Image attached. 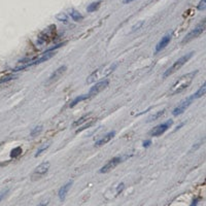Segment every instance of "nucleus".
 I'll list each match as a JSON object with an SVG mask.
<instances>
[{
	"instance_id": "nucleus-26",
	"label": "nucleus",
	"mask_w": 206,
	"mask_h": 206,
	"mask_svg": "<svg viewBox=\"0 0 206 206\" xmlns=\"http://www.w3.org/2000/svg\"><path fill=\"white\" fill-rule=\"evenodd\" d=\"M124 188H125V184H124L123 182H121V184H117V194H121L122 192H123Z\"/></svg>"
},
{
	"instance_id": "nucleus-19",
	"label": "nucleus",
	"mask_w": 206,
	"mask_h": 206,
	"mask_svg": "<svg viewBox=\"0 0 206 206\" xmlns=\"http://www.w3.org/2000/svg\"><path fill=\"white\" fill-rule=\"evenodd\" d=\"M15 77H17V75H13V74H8V75H5L3 77L0 78V84H3V82H9V80L13 79Z\"/></svg>"
},
{
	"instance_id": "nucleus-13",
	"label": "nucleus",
	"mask_w": 206,
	"mask_h": 206,
	"mask_svg": "<svg viewBox=\"0 0 206 206\" xmlns=\"http://www.w3.org/2000/svg\"><path fill=\"white\" fill-rule=\"evenodd\" d=\"M115 131H111V132L107 133V134H105L104 136L102 137V138H100L99 140L96 141L95 146H104V144L108 143L109 141H110L111 139H112L113 137H115Z\"/></svg>"
},
{
	"instance_id": "nucleus-27",
	"label": "nucleus",
	"mask_w": 206,
	"mask_h": 206,
	"mask_svg": "<svg viewBox=\"0 0 206 206\" xmlns=\"http://www.w3.org/2000/svg\"><path fill=\"white\" fill-rule=\"evenodd\" d=\"M49 202H50V199H44V200H42V201H40L38 203V205H36V206H48V204H49Z\"/></svg>"
},
{
	"instance_id": "nucleus-2",
	"label": "nucleus",
	"mask_w": 206,
	"mask_h": 206,
	"mask_svg": "<svg viewBox=\"0 0 206 206\" xmlns=\"http://www.w3.org/2000/svg\"><path fill=\"white\" fill-rule=\"evenodd\" d=\"M117 63H110V64H106V65L98 68L97 70H95V71L90 74L87 79V82L88 84H94V82H99V80H103L105 77H107L109 74L112 73V72L117 69Z\"/></svg>"
},
{
	"instance_id": "nucleus-18",
	"label": "nucleus",
	"mask_w": 206,
	"mask_h": 206,
	"mask_svg": "<svg viewBox=\"0 0 206 206\" xmlns=\"http://www.w3.org/2000/svg\"><path fill=\"white\" fill-rule=\"evenodd\" d=\"M21 154H22V148H20V146H18V148H13L11 152V158H17V157H19Z\"/></svg>"
},
{
	"instance_id": "nucleus-12",
	"label": "nucleus",
	"mask_w": 206,
	"mask_h": 206,
	"mask_svg": "<svg viewBox=\"0 0 206 206\" xmlns=\"http://www.w3.org/2000/svg\"><path fill=\"white\" fill-rule=\"evenodd\" d=\"M72 184H73L72 180H70V181L66 182L64 186H62V187L60 188V190H59V192H58V196H59V199H60L61 201H64V200H65L66 195H67L68 191H69L70 188H71Z\"/></svg>"
},
{
	"instance_id": "nucleus-30",
	"label": "nucleus",
	"mask_w": 206,
	"mask_h": 206,
	"mask_svg": "<svg viewBox=\"0 0 206 206\" xmlns=\"http://www.w3.org/2000/svg\"><path fill=\"white\" fill-rule=\"evenodd\" d=\"M57 19L60 20L61 22H62V20H63L64 22H65V21H66V15H58V17H57Z\"/></svg>"
},
{
	"instance_id": "nucleus-3",
	"label": "nucleus",
	"mask_w": 206,
	"mask_h": 206,
	"mask_svg": "<svg viewBox=\"0 0 206 206\" xmlns=\"http://www.w3.org/2000/svg\"><path fill=\"white\" fill-rule=\"evenodd\" d=\"M193 54H194V53L191 52V53H189V54H186L184 56L180 57V58L178 59V60H176L175 62H174V63L172 64V65L170 66V67L168 68V69L164 72V74H163V77L165 78V77H167V76L172 75V74H173L174 72H176L177 70H179L180 68H181L182 66H184V64L187 63L188 61H189L190 59L192 58Z\"/></svg>"
},
{
	"instance_id": "nucleus-28",
	"label": "nucleus",
	"mask_w": 206,
	"mask_h": 206,
	"mask_svg": "<svg viewBox=\"0 0 206 206\" xmlns=\"http://www.w3.org/2000/svg\"><path fill=\"white\" fill-rule=\"evenodd\" d=\"M143 24H144V22H143V21H140V22H139L138 24H136V25H135V26H133L132 31H135V30H137V29H139L141 26H142Z\"/></svg>"
},
{
	"instance_id": "nucleus-16",
	"label": "nucleus",
	"mask_w": 206,
	"mask_h": 206,
	"mask_svg": "<svg viewBox=\"0 0 206 206\" xmlns=\"http://www.w3.org/2000/svg\"><path fill=\"white\" fill-rule=\"evenodd\" d=\"M86 99H89V96H88V94L87 95H80V96H78V97H76L75 99L73 100V101L71 102V104H70V107H73V106H75L77 103H79L80 101H82V100H86Z\"/></svg>"
},
{
	"instance_id": "nucleus-24",
	"label": "nucleus",
	"mask_w": 206,
	"mask_h": 206,
	"mask_svg": "<svg viewBox=\"0 0 206 206\" xmlns=\"http://www.w3.org/2000/svg\"><path fill=\"white\" fill-rule=\"evenodd\" d=\"M205 2H206V0H201V1H200L197 6L198 11H204V9H205Z\"/></svg>"
},
{
	"instance_id": "nucleus-11",
	"label": "nucleus",
	"mask_w": 206,
	"mask_h": 206,
	"mask_svg": "<svg viewBox=\"0 0 206 206\" xmlns=\"http://www.w3.org/2000/svg\"><path fill=\"white\" fill-rule=\"evenodd\" d=\"M171 38H172L171 34H166L164 37H162L161 40L158 42V44L156 46V50H155V52L159 53V52H161L162 50H164V49L166 48L168 44H169V42L171 41Z\"/></svg>"
},
{
	"instance_id": "nucleus-14",
	"label": "nucleus",
	"mask_w": 206,
	"mask_h": 206,
	"mask_svg": "<svg viewBox=\"0 0 206 206\" xmlns=\"http://www.w3.org/2000/svg\"><path fill=\"white\" fill-rule=\"evenodd\" d=\"M69 15H70V18H71L73 21H75V22H79V21H82V20L84 19L82 13H80L79 11H75V9H71Z\"/></svg>"
},
{
	"instance_id": "nucleus-1",
	"label": "nucleus",
	"mask_w": 206,
	"mask_h": 206,
	"mask_svg": "<svg viewBox=\"0 0 206 206\" xmlns=\"http://www.w3.org/2000/svg\"><path fill=\"white\" fill-rule=\"evenodd\" d=\"M197 73H198V70H195V71L189 72V73L180 76V77L174 82L173 86L170 88L168 94H169L170 96H173V95H176V94H179V93H181V92H184V90L190 87V85L192 84V82L194 80V77H195Z\"/></svg>"
},
{
	"instance_id": "nucleus-10",
	"label": "nucleus",
	"mask_w": 206,
	"mask_h": 206,
	"mask_svg": "<svg viewBox=\"0 0 206 206\" xmlns=\"http://www.w3.org/2000/svg\"><path fill=\"white\" fill-rule=\"evenodd\" d=\"M121 162H122V159L120 158V157H115V158H112L111 160H109L108 162L99 170V172L100 173H107V172L115 169Z\"/></svg>"
},
{
	"instance_id": "nucleus-31",
	"label": "nucleus",
	"mask_w": 206,
	"mask_h": 206,
	"mask_svg": "<svg viewBox=\"0 0 206 206\" xmlns=\"http://www.w3.org/2000/svg\"><path fill=\"white\" fill-rule=\"evenodd\" d=\"M198 201H199V199L193 200V202H192V204H191L190 206H197V205H198Z\"/></svg>"
},
{
	"instance_id": "nucleus-20",
	"label": "nucleus",
	"mask_w": 206,
	"mask_h": 206,
	"mask_svg": "<svg viewBox=\"0 0 206 206\" xmlns=\"http://www.w3.org/2000/svg\"><path fill=\"white\" fill-rule=\"evenodd\" d=\"M164 111H165V110H161V111H159L158 113H156V115H152V117H148V122L156 121L157 119H159V117H162V115H164Z\"/></svg>"
},
{
	"instance_id": "nucleus-25",
	"label": "nucleus",
	"mask_w": 206,
	"mask_h": 206,
	"mask_svg": "<svg viewBox=\"0 0 206 206\" xmlns=\"http://www.w3.org/2000/svg\"><path fill=\"white\" fill-rule=\"evenodd\" d=\"M9 192V189H5V190H2V191L0 192V201H2L4 199V197L7 195V193Z\"/></svg>"
},
{
	"instance_id": "nucleus-6",
	"label": "nucleus",
	"mask_w": 206,
	"mask_h": 206,
	"mask_svg": "<svg viewBox=\"0 0 206 206\" xmlns=\"http://www.w3.org/2000/svg\"><path fill=\"white\" fill-rule=\"evenodd\" d=\"M108 84H109L108 79H103V80H100V82H97L95 85H94V87H92L91 89H90L89 93H88L89 98L98 95L100 92H102L104 89H106Z\"/></svg>"
},
{
	"instance_id": "nucleus-32",
	"label": "nucleus",
	"mask_w": 206,
	"mask_h": 206,
	"mask_svg": "<svg viewBox=\"0 0 206 206\" xmlns=\"http://www.w3.org/2000/svg\"><path fill=\"white\" fill-rule=\"evenodd\" d=\"M133 1H135V0H123L124 3H131V2H133Z\"/></svg>"
},
{
	"instance_id": "nucleus-7",
	"label": "nucleus",
	"mask_w": 206,
	"mask_h": 206,
	"mask_svg": "<svg viewBox=\"0 0 206 206\" xmlns=\"http://www.w3.org/2000/svg\"><path fill=\"white\" fill-rule=\"evenodd\" d=\"M193 100H194L193 95L190 96V97H188V98H186L184 100H182V101L180 102L179 104H178L177 106H176L175 108L173 109V111H172L173 115H175V117H176V115H181V113L184 112V111H186V109H187L188 107H189L190 105L192 104Z\"/></svg>"
},
{
	"instance_id": "nucleus-4",
	"label": "nucleus",
	"mask_w": 206,
	"mask_h": 206,
	"mask_svg": "<svg viewBox=\"0 0 206 206\" xmlns=\"http://www.w3.org/2000/svg\"><path fill=\"white\" fill-rule=\"evenodd\" d=\"M204 30H205V20H203L201 23H199L191 32H189L186 35V37L182 39V44H187V42H190L193 39L197 38L198 36H200L204 32Z\"/></svg>"
},
{
	"instance_id": "nucleus-15",
	"label": "nucleus",
	"mask_w": 206,
	"mask_h": 206,
	"mask_svg": "<svg viewBox=\"0 0 206 206\" xmlns=\"http://www.w3.org/2000/svg\"><path fill=\"white\" fill-rule=\"evenodd\" d=\"M205 90H206V88H205V82H204L203 85L200 87V89L198 90L197 92H196L195 94L193 95V97H194V100L195 99H198V98H201L202 96L205 94Z\"/></svg>"
},
{
	"instance_id": "nucleus-29",
	"label": "nucleus",
	"mask_w": 206,
	"mask_h": 206,
	"mask_svg": "<svg viewBox=\"0 0 206 206\" xmlns=\"http://www.w3.org/2000/svg\"><path fill=\"white\" fill-rule=\"evenodd\" d=\"M150 143H152V141L148 139V140H146V141H143V148H148V146H150Z\"/></svg>"
},
{
	"instance_id": "nucleus-5",
	"label": "nucleus",
	"mask_w": 206,
	"mask_h": 206,
	"mask_svg": "<svg viewBox=\"0 0 206 206\" xmlns=\"http://www.w3.org/2000/svg\"><path fill=\"white\" fill-rule=\"evenodd\" d=\"M50 162H44L41 163L40 165H38L35 170L33 171V173L31 174V180L35 181L37 179H40L41 177H44L46 173H48L49 169H50Z\"/></svg>"
},
{
	"instance_id": "nucleus-23",
	"label": "nucleus",
	"mask_w": 206,
	"mask_h": 206,
	"mask_svg": "<svg viewBox=\"0 0 206 206\" xmlns=\"http://www.w3.org/2000/svg\"><path fill=\"white\" fill-rule=\"evenodd\" d=\"M49 146H50V144H44V146H41V148H39V150H37L36 154H35V157H36V158H37V157H38V156H40L41 153L44 152V150H46V148H49Z\"/></svg>"
},
{
	"instance_id": "nucleus-21",
	"label": "nucleus",
	"mask_w": 206,
	"mask_h": 206,
	"mask_svg": "<svg viewBox=\"0 0 206 206\" xmlns=\"http://www.w3.org/2000/svg\"><path fill=\"white\" fill-rule=\"evenodd\" d=\"M88 115H86V117H80L79 120H77V121H75L73 123V127H76V126H79V125H82L84 122H86V121H88Z\"/></svg>"
},
{
	"instance_id": "nucleus-17",
	"label": "nucleus",
	"mask_w": 206,
	"mask_h": 206,
	"mask_svg": "<svg viewBox=\"0 0 206 206\" xmlns=\"http://www.w3.org/2000/svg\"><path fill=\"white\" fill-rule=\"evenodd\" d=\"M99 5H100V2H99V1H98V2H93V3H91V4L88 5L87 11H89V13H93V11H95L96 9H98Z\"/></svg>"
},
{
	"instance_id": "nucleus-22",
	"label": "nucleus",
	"mask_w": 206,
	"mask_h": 206,
	"mask_svg": "<svg viewBox=\"0 0 206 206\" xmlns=\"http://www.w3.org/2000/svg\"><path fill=\"white\" fill-rule=\"evenodd\" d=\"M41 130H42V126H38V127H35L34 129H33L32 131H31V136H35L36 134H39V133L41 132Z\"/></svg>"
},
{
	"instance_id": "nucleus-8",
	"label": "nucleus",
	"mask_w": 206,
	"mask_h": 206,
	"mask_svg": "<svg viewBox=\"0 0 206 206\" xmlns=\"http://www.w3.org/2000/svg\"><path fill=\"white\" fill-rule=\"evenodd\" d=\"M172 124H173L172 120H169V121L165 122V123L160 124V125L156 126L152 131H150V135H152V136L157 137V136H160V135L164 134V133L166 132V131H167L168 129H169L170 127L172 126Z\"/></svg>"
},
{
	"instance_id": "nucleus-9",
	"label": "nucleus",
	"mask_w": 206,
	"mask_h": 206,
	"mask_svg": "<svg viewBox=\"0 0 206 206\" xmlns=\"http://www.w3.org/2000/svg\"><path fill=\"white\" fill-rule=\"evenodd\" d=\"M66 70H67V67H66L65 65L60 66L59 68H57V69L55 70L52 74H51V76L48 78V80H46V84L48 86H50V85H52V84H54V82H56L59 78H61L62 76H63V74L66 72Z\"/></svg>"
}]
</instances>
